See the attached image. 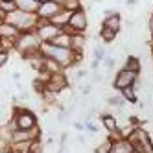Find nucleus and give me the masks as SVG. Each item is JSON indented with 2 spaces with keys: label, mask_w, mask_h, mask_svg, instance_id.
<instances>
[{
  "label": "nucleus",
  "mask_w": 153,
  "mask_h": 153,
  "mask_svg": "<svg viewBox=\"0 0 153 153\" xmlns=\"http://www.w3.org/2000/svg\"><path fill=\"white\" fill-rule=\"evenodd\" d=\"M122 24H124V20H122V15H120L118 11L114 15H111V17H103V20H102V26H105L109 30H114L116 33H120Z\"/></svg>",
  "instance_id": "obj_12"
},
{
  "label": "nucleus",
  "mask_w": 153,
  "mask_h": 153,
  "mask_svg": "<svg viewBox=\"0 0 153 153\" xmlns=\"http://www.w3.org/2000/svg\"><path fill=\"white\" fill-rule=\"evenodd\" d=\"M124 68H127V70H133V72L140 74V68H142L140 57H138V56H127V59L124 61Z\"/></svg>",
  "instance_id": "obj_19"
},
{
  "label": "nucleus",
  "mask_w": 153,
  "mask_h": 153,
  "mask_svg": "<svg viewBox=\"0 0 153 153\" xmlns=\"http://www.w3.org/2000/svg\"><path fill=\"white\" fill-rule=\"evenodd\" d=\"M68 76L65 74V72H57V74H52L48 81L45 83V91H50V92H56L59 94L61 91H65L68 87Z\"/></svg>",
  "instance_id": "obj_9"
},
{
  "label": "nucleus",
  "mask_w": 153,
  "mask_h": 153,
  "mask_svg": "<svg viewBox=\"0 0 153 153\" xmlns=\"http://www.w3.org/2000/svg\"><path fill=\"white\" fill-rule=\"evenodd\" d=\"M53 2H57V4H61V6H63L65 2H67V0H53Z\"/></svg>",
  "instance_id": "obj_35"
},
{
  "label": "nucleus",
  "mask_w": 153,
  "mask_h": 153,
  "mask_svg": "<svg viewBox=\"0 0 153 153\" xmlns=\"http://www.w3.org/2000/svg\"><path fill=\"white\" fill-rule=\"evenodd\" d=\"M61 9H63L61 4L53 2V0H46V2H42V4L39 6V9H37V17H39V20H50L53 15H57Z\"/></svg>",
  "instance_id": "obj_11"
},
{
  "label": "nucleus",
  "mask_w": 153,
  "mask_h": 153,
  "mask_svg": "<svg viewBox=\"0 0 153 153\" xmlns=\"http://www.w3.org/2000/svg\"><path fill=\"white\" fill-rule=\"evenodd\" d=\"M133 153H142V151H133Z\"/></svg>",
  "instance_id": "obj_38"
},
{
  "label": "nucleus",
  "mask_w": 153,
  "mask_h": 153,
  "mask_svg": "<svg viewBox=\"0 0 153 153\" xmlns=\"http://www.w3.org/2000/svg\"><path fill=\"white\" fill-rule=\"evenodd\" d=\"M35 31L42 42H52L59 33H61V28H57L56 24H52L50 20H39V24L35 26Z\"/></svg>",
  "instance_id": "obj_8"
},
{
  "label": "nucleus",
  "mask_w": 153,
  "mask_h": 153,
  "mask_svg": "<svg viewBox=\"0 0 153 153\" xmlns=\"http://www.w3.org/2000/svg\"><path fill=\"white\" fill-rule=\"evenodd\" d=\"M137 78H138V74H137V72L127 70V68H124V67H122V68H120V70L116 72L114 79H113V89H114L116 92H120L122 89H126V87L135 85Z\"/></svg>",
  "instance_id": "obj_7"
},
{
  "label": "nucleus",
  "mask_w": 153,
  "mask_h": 153,
  "mask_svg": "<svg viewBox=\"0 0 153 153\" xmlns=\"http://www.w3.org/2000/svg\"><path fill=\"white\" fill-rule=\"evenodd\" d=\"M41 45L42 41L39 39L37 31H22L15 39V50L20 53V57L24 61H33L35 57H41Z\"/></svg>",
  "instance_id": "obj_2"
},
{
  "label": "nucleus",
  "mask_w": 153,
  "mask_h": 153,
  "mask_svg": "<svg viewBox=\"0 0 153 153\" xmlns=\"http://www.w3.org/2000/svg\"><path fill=\"white\" fill-rule=\"evenodd\" d=\"M37 2H46V0H37Z\"/></svg>",
  "instance_id": "obj_37"
},
{
  "label": "nucleus",
  "mask_w": 153,
  "mask_h": 153,
  "mask_svg": "<svg viewBox=\"0 0 153 153\" xmlns=\"http://www.w3.org/2000/svg\"><path fill=\"white\" fill-rule=\"evenodd\" d=\"M85 76H87V70L85 68H78V70H76V79H83Z\"/></svg>",
  "instance_id": "obj_30"
},
{
  "label": "nucleus",
  "mask_w": 153,
  "mask_h": 153,
  "mask_svg": "<svg viewBox=\"0 0 153 153\" xmlns=\"http://www.w3.org/2000/svg\"><path fill=\"white\" fill-rule=\"evenodd\" d=\"M102 124L109 131V135L118 133V131H120V127H118V118L113 113H102Z\"/></svg>",
  "instance_id": "obj_13"
},
{
  "label": "nucleus",
  "mask_w": 153,
  "mask_h": 153,
  "mask_svg": "<svg viewBox=\"0 0 153 153\" xmlns=\"http://www.w3.org/2000/svg\"><path fill=\"white\" fill-rule=\"evenodd\" d=\"M0 9L7 15V13H11V11H15L17 9V6H15V0H0Z\"/></svg>",
  "instance_id": "obj_24"
},
{
  "label": "nucleus",
  "mask_w": 153,
  "mask_h": 153,
  "mask_svg": "<svg viewBox=\"0 0 153 153\" xmlns=\"http://www.w3.org/2000/svg\"><path fill=\"white\" fill-rule=\"evenodd\" d=\"M135 148L126 137H118V138H109V148L107 153H133Z\"/></svg>",
  "instance_id": "obj_10"
},
{
  "label": "nucleus",
  "mask_w": 153,
  "mask_h": 153,
  "mask_svg": "<svg viewBox=\"0 0 153 153\" xmlns=\"http://www.w3.org/2000/svg\"><path fill=\"white\" fill-rule=\"evenodd\" d=\"M70 15H72V11H68V9H61L57 15H53V17L50 19V22H52V24H56L57 28H61V30H63L65 26L68 24Z\"/></svg>",
  "instance_id": "obj_17"
},
{
  "label": "nucleus",
  "mask_w": 153,
  "mask_h": 153,
  "mask_svg": "<svg viewBox=\"0 0 153 153\" xmlns=\"http://www.w3.org/2000/svg\"><path fill=\"white\" fill-rule=\"evenodd\" d=\"M148 33H149V37H153V13L148 17Z\"/></svg>",
  "instance_id": "obj_29"
},
{
  "label": "nucleus",
  "mask_w": 153,
  "mask_h": 153,
  "mask_svg": "<svg viewBox=\"0 0 153 153\" xmlns=\"http://www.w3.org/2000/svg\"><path fill=\"white\" fill-rule=\"evenodd\" d=\"M11 120L15 122L17 129H33V127L39 126L37 114H35L33 111H30V109H26V107H19V105H15V109H13Z\"/></svg>",
  "instance_id": "obj_5"
},
{
  "label": "nucleus",
  "mask_w": 153,
  "mask_h": 153,
  "mask_svg": "<svg viewBox=\"0 0 153 153\" xmlns=\"http://www.w3.org/2000/svg\"><path fill=\"white\" fill-rule=\"evenodd\" d=\"M4 20L9 22L11 26H15L20 33H22V31H33L35 26L39 24L37 13H26V11H20V9H15V11L7 13Z\"/></svg>",
  "instance_id": "obj_3"
},
{
  "label": "nucleus",
  "mask_w": 153,
  "mask_h": 153,
  "mask_svg": "<svg viewBox=\"0 0 153 153\" xmlns=\"http://www.w3.org/2000/svg\"><path fill=\"white\" fill-rule=\"evenodd\" d=\"M100 63H102V61H98V59H92V63H91V68H92V70H96L98 67H100Z\"/></svg>",
  "instance_id": "obj_32"
},
{
  "label": "nucleus",
  "mask_w": 153,
  "mask_h": 153,
  "mask_svg": "<svg viewBox=\"0 0 153 153\" xmlns=\"http://www.w3.org/2000/svg\"><path fill=\"white\" fill-rule=\"evenodd\" d=\"M149 50H151V52H153V37H151V39H149Z\"/></svg>",
  "instance_id": "obj_34"
},
{
  "label": "nucleus",
  "mask_w": 153,
  "mask_h": 153,
  "mask_svg": "<svg viewBox=\"0 0 153 153\" xmlns=\"http://www.w3.org/2000/svg\"><path fill=\"white\" fill-rule=\"evenodd\" d=\"M149 53H151V63H153V52H151V50H149Z\"/></svg>",
  "instance_id": "obj_36"
},
{
  "label": "nucleus",
  "mask_w": 153,
  "mask_h": 153,
  "mask_svg": "<svg viewBox=\"0 0 153 153\" xmlns=\"http://www.w3.org/2000/svg\"><path fill=\"white\" fill-rule=\"evenodd\" d=\"M19 33H20V31L15 26H11L9 22H6V20L0 22V39H13L15 41L19 37Z\"/></svg>",
  "instance_id": "obj_15"
},
{
  "label": "nucleus",
  "mask_w": 153,
  "mask_h": 153,
  "mask_svg": "<svg viewBox=\"0 0 153 153\" xmlns=\"http://www.w3.org/2000/svg\"><path fill=\"white\" fill-rule=\"evenodd\" d=\"M105 56H107L105 48H103L102 45H96V46H94V50H92V57H94V59H98V61H102Z\"/></svg>",
  "instance_id": "obj_25"
},
{
  "label": "nucleus",
  "mask_w": 153,
  "mask_h": 153,
  "mask_svg": "<svg viewBox=\"0 0 153 153\" xmlns=\"http://www.w3.org/2000/svg\"><path fill=\"white\" fill-rule=\"evenodd\" d=\"M98 35H100V39L105 42V45H109V42H113L114 39H116V31L114 30H109V28H105V26H102L100 28V33H98Z\"/></svg>",
  "instance_id": "obj_23"
},
{
  "label": "nucleus",
  "mask_w": 153,
  "mask_h": 153,
  "mask_svg": "<svg viewBox=\"0 0 153 153\" xmlns=\"http://www.w3.org/2000/svg\"><path fill=\"white\" fill-rule=\"evenodd\" d=\"M41 53H42V57L57 61L65 70H68L72 67H78V65L83 61V53L74 52L72 48L56 46V45H52V42H42L41 45Z\"/></svg>",
  "instance_id": "obj_1"
},
{
  "label": "nucleus",
  "mask_w": 153,
  "mask_h": 153,
  "mask_svg": "<svg viewBox=\"0 0 153 153\" xmlns=\"http://www.w3.org/2000/svg\"><path fill=\"white\" fill-rule=\"evenodd\" d=\"M42 2H37V0H15V6L20 11H26V13H37V9Z\"/></svg>",
  "instance_id": "obj_16"
},
{
  "label": "nucleus",
  "mask_w": 153,
  "mask_h": 153,
  "mask_svg": "<svg viewBox=\"0 0 153 153\" xmlns=\"http://www.w3.org/2000/svg\"><path fill=\"white\" fill-rule=\"evenodd\" d=\"M129 142L133 144L135 151H142V153H153V138H151V133L142 127V126H137L131 129V133L127 135Z\"/></svg>",
  "instance_id": "obj_4"
},
{
  "label": "nucleus",
  "mask_w": 153,
  "mask_h": 153,
  "mask_svg": "<svg viewBox=\"0 0 153 153\" xmlns=\"http://www.w3.org/2000/svg\"><path fill=\"white\" fill-rule=\"evenodd\" d=\"M13 79H15V81H19V79H20V72H17V70L13 72Z\"/></svg>",
  "instance_id": "obj_33"
},
{
  "label": "nucleus",
  "mask_w": 153,
  "mask_h": 153,
  "mask_svg": "<svg viewBox=\"0 0 153 153\" xmlns=\"http://www.w3.org/2000/svg\"><path fill=\"white\" fill-rule=\"evenodd\" d=\"M85 45H87V37H85V33H76V35H72V50H74V52L83 53Z\"/></svg>",
  "instance_id": "obj_20"
},
{
  "label": "nucleus",
  "mask_w": 153,
  "mask_h": 153,
  "mask_svg": "<svg viewBox=\"0 0 153 153\" xmlns=\"http://www.w3.org/2000/svg\"><path fill=\"white\" fill-rule=\"evenodd\" d=\"M42 151H45V144L41 142V138H37V140H33V142H31L30 153H42Z\"/></svg>",
  "instance_id": "obj_26"
},
{
  "label": "nucleus",
  "mask_w": 153,
  "mask_h": 153,
  "mask_svg": "<svg viewBox=\"0 0 153 153\" xmlns=\"http://www.w3.org/2000/svg\"><path fill=\"white\" fill-rule=\"evenodd\" d=\"M102 63L105 65V68H107V70H113V68L116 67V59H114L113 56H109V53H107V56L102 59Z\"/></svg>",
  "instance_id": "obj_27"
},
{
  "label": "nucleus",
  "mask_w": 153,
  "mask_h": 153,
  "mask_svg": "<svg viewBox=\"0 0 153 153\" xmlns=\"http://www.w3.org/2000/svg\"><path fill=\"white\" fill-rule=\"evenodd\" d=\"M87 28H89V15H87L85 7H79V9H76V11H72L68 24L63 30L67 31V33L76 35V33H85Z\"/></svg>",
  "instance_id": "obj_6"
},
{
  "label": "nucleus",
  "mask_w": 153,
  "mask_h": 153,
  "mask_svg": "<svg viewBox=\"0 0 153 153\" xmlns=\"http://www.w3.org/2000/svg\"><path fill=\"white\" fill-rule=\"evenodd\" d=\"M105 103L109 105V107H126V100H124V96L120 94V92H116L114 96H107L105 98Z\"/></svg>",
  "instance_id": "obj_22"
},
{
  "label": "nucleus",
  "mask_w": 153,
  "mask_h": 153,
  "mask_svg": "<svg viewBox=\"0 0 153 153\" xmlns=\"http://www.w3.org/2000/svg\"><path fill=\"white\" fill-rule=\"evenodd\" d=\"M31 142L33 140H19V142H9L6 153H30Z\"/></svg>",
  "instance_id": "obj_14"
},
{
  "label": "nucleus",
  "mask_w": 153,
  "mask_h": 153,
  "mask_svg": "<svg viewBox=\"0 0 153 153\" xmlns=\"http://www.w3.org/2000/svg\"><path fill=\"white\" fill-rule=\"evenodd\" d=\"M138 2L140 0H126V6L127 7H135V6H138Z\"/></svg>",
  "instance_id": "obj_31"
},
{
  "label": "nucleus",
  "mask_w": 153,
  "mask_h": 153,
  "mask_svg": "<svg viewBox=\"0 0 153 153\" xmlns=\"http://www.w3.org/2000/svg\"><path fill=\"white\" fill-rule=\"evenodd\" d=\"M7 59H9V52H4V50H0V68L6 67L7 65Z\"/></svg>",
  "instance_id": "obj_28"
},
{
  "label": "nucleus",
  "mask_w": 153,
  "mask_h": 153,
  "mask_svg": "<svg viewBox=\"0 0 153 153\" xmlns=\"http://www.w3.org/2000/svg\"><path fill=\"white\" fill-rule=\"evenodd\" d=\"M120 94L124 96V100H126L127 103H137V102H138V92H137V89H135L133 85L122 89V91H120Z\"/></svg>",
  "instance_id": "obj_21"
},
{
  "label": "nucleus",
  "mask_w": 153,
  "mask_h": 153,
  "mask_svg": "<svg viewBox=\"0 0 153 153\" xmlns=\"http://www.w3.org/2000/svg\"><path fill=\"white\" fill-rule=\"evenodd\" d=\"M52 45L56 46H65V48H72V33H67V31H61V33L52 41Z\"/></svg>",
  "instance_id": "obj_18"
}]
</instances>
